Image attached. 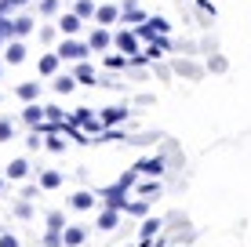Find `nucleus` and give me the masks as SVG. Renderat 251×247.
Segmentation results:
<instances>
[{"label":"nucleus","mask_w":251,"mask_h":247,"mask_svg":"<svg viewBox=\"0 0 251 247\" xmlns=\"http://www.w3.org/2000/svg\"><path fill=\"white\" fill-rule=\"evenodd\" d=\"M73 88H76V76H58V80H55V91H58V95H69Z\"/></svg>","instance_id":"f3484780"},{"label":"nucleus","mask_w":251,"mask_h":247,"mask_svg":"<svg viewBox=\"0 0 251 247\" xmlns=\"http://www.w3.org/2000/svg\"><path fill=\"white\" fill-rule=\"evenodd\" d=\"M62 244H66V247L84 244V229H80V225H69V229H62Z\"/></svg>","instance_id":"39448f33"},{"label":"nucleus","mask_w":251,"mask_h":247,"mask_svg":"<svg viewBox=\"0 0 251 247\" xmlns=\"http://www.w3.org/2000/svg\"><path fill=\"white\" fill-rule=\"evenodd\" d=\"M69 203H73L76 211H88L91 203H95V197H91V193H73V200H69Z\"/></svg>","instance_id":"dca6fc26"},{"label":"nucleus","mask_w":251,"mask_h":247,"mask_svg":"<svg viewBox=\"0 0 251 247\" xmlns=\"http://www.w3.org/2000/svg\"><path fill=\"white\" fill-rule=\"evenodd\" d=\"M25 124H33V127H40V120H44V109H40V106H25Z\"/></svg>","instance_id":"4468645a"},{"label":"nucleus","mask_w":251,"mask_h":247,"mask_svg":"<svg viewBox=\"0 0 251 247\" xmlns=\"http://www.w3.org/2000/svg\"><path fill=\"white\" fill-rule=\"evenodd\" d=\"M58 7V0H40V15H51Z\"/></svg>","instance_id":"b1692460"},{"label":"nucleus","mask_w":251,"mask_h":247,"mask_svg":"<svg viewBox=\"0 0 251 247\" xmlns=\"http://www.w3.org/2000/svg\"><path fill=\"white\" fill-rule=\"evenodd\" d=\"M44 244H48V247H58V244H62V233H48Z\"/></svg>","instance_id":"393cba45"},{"label":"nucleus","mask_w":251,"mask_h":247,"mask_svg":"<svg viewBox=\"0 0 251 247\" xmlns=\"http://www.w3.org/2000/svg\"><path fill=\"white\" fill-rule=\"evenodd\" d=\"M0 247H19V240H15L11 233H4V236H0Z\"/></svg>","instance_id":"a878e982"},{"label":"nucleus","mask_w":251,"mask_h":247,"mask_svg":"<svg viewBox=\"0 0 251 247\" xmlns=\"http://www.w3.org/2000/svg\"><path fill=\"white\" fill-rule=\"evenodd\" d=\"M113 44H117L120 51H124V55H135V51H138V40H135V33H117V40H113Z\"/></svg>","instance_id":"7ed1b4c3"},{"label":"nucleus","mask_w":251,"mask_h":247,"mask_svg":"<svg viewBox=\"0 0 251 247\" xmlns=\"http://www.w3.org/2000/svg\"><path fill=\"white\" fill-rule=\"evenodd\" d=\"M0 189H4V182H0Z\"/></svg>","instance_id":"cd10ccee"},{"label":"nucleus","mask_w":251,"mask_h":247,"mask_svg":"<svg viewBox=\"0 0 251 247\" xmlns=\"http://www.w3.org/2000/svg\"><path fill=\"white\" fill-rule=\"evenodd\" d=\"M120 116H124V109H120V106H113V109H106V113H102V124H117Z\"/></svg>","instance_id":"412c9836"},{"label":"nucleus","mask_w":251,"mask_h":247,"mask_svg":"<svg viewBox=\"0 0 251 247\" xmlns=\"http://www.w3.org/2000/svg\"><path fill=\"white\" fill-rule=\"evenodd\" d=\"M76 80H84V84H95V69H91L88 62H80V66H76Z\"/></svg>","instance_id":"a211bd4d"},{"label":"nucleus","mask_w":251,"mask_h":247,"mask_svg":"<svg viewBox=\"0 0 251 247\" xmlns=\"http://www.w3.org/2000/svg\"><path fill=\"white\" fill-rule=\"evenodd\" d=\"M138 171H146V175H160V171H164V160H160V157L142 160V164H138Z\"/></svg>","instance_id":"2eb2a0df"},{"label":"nucleus","mask_w":251,"mask_h":247,"mask_svg":"<svg viewBox=\"0 0 251 247\" xmlns=\"http://www.w3.org/2000/svg\"><path fill=\"white\" fill-rule=\"evenodd\" d=\"M29 175V164H25V160H11V164H7V178H25Z\"/></svg>","instance_id":"9b49d317"},{"label":"nucleus","mask_w":251,"mask_h":247,"mask_svg":"<svg viewBox=\"0 0 251 247\" xmlns=\"http://www.w3.org/2000/svg\"><path fill=\"white\" fill-rule=\"evenodd\" d=\"M62 215H58V211H51V215H48V233H62Z\"/></svg>","instance_id":"6ab92c4d"},{"label":"nucleus","mask_w":251,"mask_h":247,"mask_svg":"<svg viewBox=\"0 0 251 247\" xmlns=\"http://www.w3.org/2000/svg\"><path fill=\"white\" fill-rule=\"evenodd\" d=\"M117 207H106V211H102V215H99V229H113L117 225Z\"/></svg>","instance_id":"ddd939ff"},{"label":"nucleus","mask_w":251,"mask_h":247,"mask_svg":"<svg viewBox=\"0 0 251 247\" xmlns=\"http://www.w3.org/2000/svg\"><path fill=\"white\" fill-rule=\"evenodd\" d=\"M76 15H80V19H91V15H95V4H91V0H76Z\"/></svg>","instance_id":"aec40b11"},{"label":"nucleus","mask_w":251,"mask_h":247,"mask_svg":"<svg viewBox=\"0 0 251 247\" xmlns=\"http://www.w3.org/2000/svg\"><path fill=\"white\" fill-rule=\"evenodd\" d=\"M58 185H62V175L58 171H44L40 175V189H58Z\"/></svg>","instance_id":"1a4fd4ad"},{"label":"nucleus","mask_w":251,"mask_h":247,"mask_svg":"<svg viewBox=\"0 0 251 247\" xmlns=\"http://www.w3.org/2000/svg\"><path fill=\"white\" fill-rule=\"evenodd\" d=\"M91 44H80V40H62V47H58V55L62 58H73V62H84L88 58Z\"/></svg>","instance_id":"f257e3e1"},{"label":"nucleus","mask_w":251,"mask_h":247,"mask_svg":"<svg viewBox=\"0 0 251 247\" xmlns=\"http://www.w3.org/2000/svg\"><path fill=\"white\" fill-rule=\"evenodd\" d=\"M15 138V127H11V120H0V142H11Z\"/></svg>","instance_id":"4be33fe9"},{"label":"nucleus","mask_w":251,"mask_h":247,"mask_svg":"<svg viewBox=\"0 0 251 247\" xmlns=\"http://www.w3.org/2000/svg\"><path fill=\"white\" fill-rule=\"evenodd\" d=\"M88 44H91V51H106L109 44H113V40H109V33H106V29H95Z\"/></svg>","instance_id":"423d86ee"},{"label":"nucleus","mask_w":251,"mask_h":247,"mask_svg":"<svg viewBox=\"0 0 251 247\" xmlns=\"http://www.w3.org/2000/svg\"><path fill=\"white\" fill-rule=\"evenodd\" d=\"M117 15H120L117 7L106 4V7H99V11H95V19H99V25H109V22H117Z\"/></svg>","instance_id":"9d476101"},{"label":"nucleus","mask_w":251,"mask_h":247,"mask_svg":"<svg viewBox=\"0 0 251 247\" xmlns=\"http://www.w3.org/2000/svg\"><path fill=\"white\" fill-rule=\"evenodd\" d=\"M4 58H7L11 66H19L22 58H25V44H22V40H11V44H7V51H4Z\"/></svg>","instance_id":"20e7f679"},{"label":"nucleus","mask_w":251,"mask_h":247,"mask_svg":"<svg viewBox=\"0 0 251 247\" xmlns=\"http://www.w3.org/2000/svg\"><path fill=\"white\" fill-rule=\"evenodd\" d=\"M58 58H62L58 51H55V55H44V58H40V73H44V76H51V73L58 69Z\"/></svg>","instance_id":"f8f14e48"},{"label":"nucleus","mask_w":251,"mask_h":247,"mask_svg":"<svg viewBox=\"0 0 251 247\" xmlns=\"http://www.w3.org/2000/svg\"><path fill=\"white\" fill-rule=\"evenodd\" d=\"M80 22H84V19H80L76 11H73V15H62V19H58V29H62L66 37H73V33L80 29Z\"/></svg>","instance_id":"f03ea898"},{"label":"nucleus","mask_w":251,"mask_h":247,"mask_svg":"<svg viewBox=\"0 0 251 247\" xmlns=\"http://www.w3.org/2000/svg\"><path fill=\"white\" fill-rule=\"evenodd\" d=\"M37 95H40V84H37V80H25V84H19V98H22V102H33Z\"/></svg>","instance_id":"6e6552de"},{"label":"nucleus","mask_w":251,"mask_h":247,"mask_svg":"<svg viewBox=\"0 0 251 247\" xmlns=\"http://www.w3.org/2000/svg\"><path fill=\"white\" fill-rule=\"evenodd\" d=\"M15 4H29V0H15Z\"/></svg>","instance_id":"bb28decb"},{"label":"nucleus","mask_w":251,"mask_h":247,"mask_svg":"<svg viewBox=\"0 0 251 247\" xmlns=\"http://www.w3.org/2000/svg\"><path fill=\"white\" fill-rule=\"evenodd\" d=\"M44 116H48V120H62V109H55V106H44Z\"/></svg>","instance_id":"5701e85b"},{"label":"nucleus","mask_w":251,"mask_h":247,"mask_svg":"<svg viewBox=\"0 0 251 247\" xmlns=\"http://www.w3.org/2000/svg\"><path fill=\"white\" fill-rule=\"evenodd\" d=\"M11 25H15V37H29V33H33V19H29V15L11 19Z\"/></svg>","instance_id":"0eeeda50"}]
</instances>
